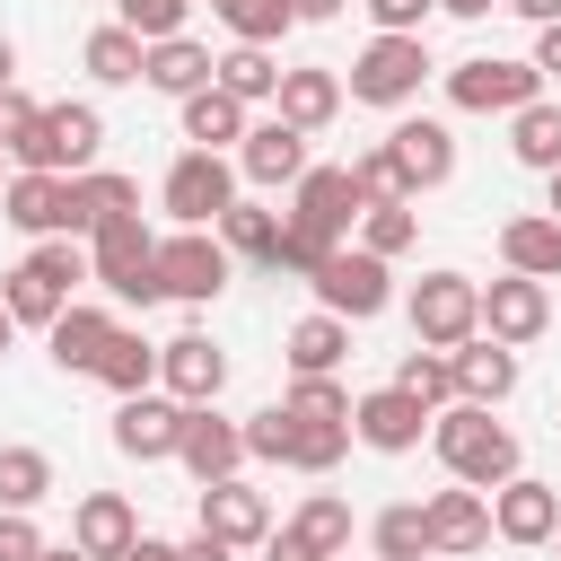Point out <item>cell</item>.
I'll return each mask as SVG.
<instances>
[{
	"mask_svg": "<svg viewBox=\"0 0 561 561\" xmlns=\"http://www.w3.org/2000/svg\"><path fill=\"white\" fill-rule=\"evenodd\" d=\"M368 543H377V561H430V526H421V500H394V508H377Z\"/></svg>",
	"mask_w": 561,
	"mask_h": 561,
	"instance_id": "41",
	"label": "cell"
},
{
	"mask_svg": "<svg viewBox=\"0 0 561 561\" xmlns=\"http://www.w3.org/2000/svg\"><path fill=\"white\" fill-rule=\"evenodd\" d=\"M88 263H96V280L123 298V307H158L167 289H158V237L140 228V210H123V219H96V237H88Z\"/></svg>",
	"mask_w": 561,
	"mask_h": 561,
	"instance_id": "4",
	"label": "cell"
},
{
	"mask_svg": "<svg viewBox=\"0 0 561 561\" xmlns=\"http://www.w3.org/2000/svg\"><path fill=\"white\" fill-rule=\"evenodd\" d=\"M35 561H88V552H79V543H44Z\"/></svg>",
	"mask_w": 561,
	"mask_h": 561,
	"instance_id": "57",
	"label": "cell"
},
{
	"mask_svg": "<svg viewBox=\"0 0 561 561\" xmlns=\"http://www.w3.org/2000/svg\"><path fill=\"white\" fill-rule=\"evenodd\" d=\"M202 526H210L219 543H237V552H245V543H263V535H272V500H263L245 473L202 482Z\"/></svg>",
	"mask_w": 561,
	"mask_h": 561,
	"instance_id": "21",
	"label": "cell"
},
{
	"mask_svg": "<svg viewBox=\"0 0 561 561\" xmlns=\"http://www.w3.org/2000/svg\"><path fill=\"white\" fill-rule=\"evenodd\" d=\"M158 386H167L175 403H219L228 351H219L210 333H175V342H158Z\"/></svg>",
	"mask_w": 561,
	"mask_h": 561,
	"instance_id": "19",
	"label": "cell"
},
{
	"mask_svg": "<svg viewBox=\"0 0 561 561\" xmlns=\"http://www.w3.org/2000/svg\"><path fill=\"white\" fill-rule=\"evenodd\" d=\"M175 561H237V543H219L210 526H193V535L175 543Z\"/></svg>",
	"mask_w": 561,
	"mask_h": 561,
	"instance_id": "50",
	"label": "cell"
},
{
	"mask_svg": "<svg viewBox=\"0 0 561 561\" xmlns=\"http://www.w3.org/2000/svg\"><path fill=\"white\" fill-rule=\"evenodd\" d=\"M9 342H18V316H9V307H0V351H9Z\"/></svg>",
	"mask_w": 561,
	"mask_h": 561,
	"instance_id": "59",
	"label": "cell"
},
{
	"mask_svg": "<svg viewBox=\"0 0 561 561\" xmlns=\"http://www.w3.org/2000/svg\"><path fill=\"white\" fill-rule=\"evenodd\" d=\"M123 210H140V175H114V167L70 175V237H96V219H123Z\"/></svg>",
	"mask_w": 561,
	"mask_h": 561,
	"instance_id": "30",
	"label": "cell"
},
{
	"mask_svg": "<svg viewBox=\"0 0 561 561\" xmlns=\"http://www.w3.org/2000/svg\"><path fill=\"white\" fill-rule=\"evenodd\" d=\"M500 263L526 272V280H561V219H552V210L500 219Z\"/></svg>",
	"mask_w": 561,
	"mask_h": 561,
	"instance_id": "27",
	"label": "cell"
},
{
	"mask_svg": "<svg viewBox=\"0 0 561 561\" xmlns=\"http://www.w3.org/2000/svg\"><path fill=\"white\" fill-rule=\"evenodd\" d=\"M342 70L333 61H298V70H280V96H272V114H289L298 131H324L333 114H342Z\"/></svg>",
	"mask_w": 561,
	"mask_h": 561,
	"instance_id": "23",
	"label": "cell"
},
{
	"mask_svg": "<svg viewBox=\"0 0 561 561\" xmlns=\"http://www.w3.org/2000/svg\"><path fill=\"white\" fill-rule=\"evenodd\" d=\"M210 18H219L237 44H280V35L298 26V9H289V0H210Z\"/></svg>",
	"mask_w": 561,
	"mask_h": 561,
	"instance_id": "40",
	"label": "cell"
},
{
	"mask_svg": "<svg viewBox=\"0 0 561 561\" xmlns=\"http://www.w3.org/2000/svg\"><path fill=\"white\" fill-rule=\"evenodd\" d=\"M438 9H447V18H491L500 0H438Z\"/></svg>",
	"mask_w": 561,
	"mask_h": 561,
	"instance_id": "55",
	"label": "cell"
},
{
	"mask_svg": "<svg viewBox=\"0 0 561 561\" xmlns=\"http://www.w3.org/2000/svg\"><path fill=\"white\" fill-rule=\"evenodd\" d=\"M0 307H9L18 324H35V333H53V316L70 307V289H61V280H44L35 263H9V272H0Z\"/></svg>",
	"mask_w": 561,
	"mask_h": 561,
	"instance_id": "34",
	"label": "cell"
},
{
	"mask_svg": "<svg viewBox=\"0 0 561 561\" xmlns=\"http://www.w3.org/2000/svg\"><path fill=\"white\" fill-rule=\"evenodd\" d=\"M386 149H394V167H403L412 202H421V193H438V184L456 175V131H447L438 114H403V123L386 131Z\"/></svg>",
	"mask_w": 561,
	"mask_h": 561,
	"instance_id": "17",
	"label": "cell"
},
{
	"mask_svg": "<svg viewBox=\"0 0 561 561\" xmlns=\"http://www.w3.org/2000/svg\"><path fill=\"white\" fill-rule=\"evenodd\" d=\"M421 526H430V561H465L491 543V491L456 482V491H430L421 500Z\"/></svg>",
	"mask_w": 561,
	"mask_h": 561,
	"instance_id": "15",
	"label": "cell"
},
{
	"mask_svg": "<svg viewBox=\"0 0 561 561\" xmlns=\"http://www.w3.org/2000/svg\"><path fill=\"white\" fill-rule=\"evenodd\" d=\"M359 9H368V18H377V35H421V26H430V9H438V0H359Z\"/></svg>",
	"mask_w": 561,
	"mask_h": 561,
	"instance_id": "48",
	"label": "cell"
},
{
	"mask_svg": "<svg viewBox=\"0 0 561 561\" xmlns=\"http://www.w3.org/2000/svg\"><path fill=\"white\" fill-rule=\"evenodd\" d=\"M535 96H543V70H535V61L473 53V61L447 70V105H456V114H517V105H535Z\"/></svg>",
	"mask_w": 561,
	"mask_h": 561,
	"instance_id": "8",
	"label": "cell"
},
{
	"mask_svg": "<svg viewBox=\"0 0 561 561\" xmlns=\"http://www.w3.org/2000/svg\"><path fill=\"white\" fill-rule=\"evenodd\" d=\"M351 552V500L342 491H307L289 526L263 535V561H342Z\"/></svg>",
	"mask_w": 561,
	"mask_h": 561,
	"instance_id": "10",
	"label": "cell"
},
{
	"mask_svg": "<svg viewBox=\"0 0 561 561\" xmlns=\"http://www.w3.org/2000/svg\"><path fill=\"white\" fill-rule=\"evenodd\" d=\"M175 123H184V140H193V149H237V140H245V123H254V105H237V96L210 79V88H193V96H184V114H175Z\"/></svg>",
	"mask_w": 561,
	"mask_h": 561,
	"instance_id": "29",
	"label": "cell"
},
{
	"mask_svg": "<svg viewBox=\"0 0 561 561\" xmlns=\"http://www.w3.org/2000/svg\"><path fill=\"white\" fill-rule=\"evenodd\" d=\"M35 552H44L35 508H0V561H35Z\"/></svg>",
	"mask_w": 561,
	"mask_h": 561,
	"instance_id": "47",
	"label": "cell"
},
{
	"mask_svg": "<svg viewBox=\"0 0 561 561\" xmlns=\"http://www.w3.org/2000/svg\"><path fill=\"white\" fill-rule=\"evenodd\" d=\"M9 79H18V44L0 35V88H9Z\"/></svg>",
	"mask_w": 561,
	"mask_h": 561,
	"instance_id": "56",
	"label": "cell"
},
{
	"mask_svg": "<svg viewBox=\"0 0 561 561\" xmlns=\"http://www.w3.org/2000/svg\"><path fill=\"white\" fill-rule=\"evenodd\" d=\"M394 386H403V394H421L430 412H447V403H456V351H430V342H412V351L394 359Z\"/></svg>",
	"mask_w": 561,
	"mask_h": 561,
	"instance_id": "36",
	"label": "cell"
},
{
	"mask_svg": "<svg viewBox=\"0 0 561 561\" xmlns=\"http://www.w3.org/2000/svg\"><path fill=\"white\" fill-rule=\"evenodd\" d=\"M245 456H263V465H289V403H263V412H245Z\"/></svg>",
	"mask_w": 561,
	"mask_h": 561,
	"instance_id": "46",
	"label": "cell"
},
{
	"mask_svg": "<svg viewBox=\"0 0 561 561\" xmlns=\"http://www.w3.org/2000/svg\"><path fill=\"white\" fill-rule=\"evenodd\" d=\"M175 465H184L193 482H228V473H245V421H228L219 403H193V412H184V447H175Z\"/></svg>",
	"mask_w": 561,
	"mask_h": 561,
	"instance_id": "16",
	"label": "cell"
},
{
	"mask_svg": "<svg viewBox=\"0 0 561 561\" xmlns=\"http://www.w3.org/2000/svg\"><path fill=\"white\" fill-rule=\"evenodd\" d=\"M430 447H438V465H447L456 482H473V491H500L508 473H526V465H517V430L491 421V403H447V412H430Z\"/></svg>",
	"mask_w": 561,
	"mask_h": 561,
	"instance_id": "1",
	"label": "cell"
},
{
	"mask_svg": "<svg viewBox=\"0 0 561 561\" xmlns=\"http://www.w3.org/2000/svg\"><path fill=\"white\" fill-rule=\"evenodd\" d=\"M228 272H237L228 237H210V228H175V237H158V289H167V298L210 307V298L228 289Z\"/></svg>",
	"mask_w": 561,
	"mask_h": 561,
	"instance_id": "7",
	"label": "cell"
},
{
	"mask_svg": "<svg viewBox=\"0 0 561 561\" xmlns=\"http://www.w3.org/2000/svg\"><path fill=\"white\" fill-rule=\"evenodd\" d=\"M9 175H18V158H9V149H0V184H9Z\"/></svg>",
	"mask_w": 561,
	"mask_h": 561,
	"instance_id": "60",
	"label": "cell"
},
{
	"mask_svg": "<svg viewBox=\"0 0 561 561\" xmlns=\"http://www.w3.org/2000/svg\"><path fill=\"white\" fill-rule=\"evenodd\" d=\"M351 456V421H307V412H289V465L298 473H333Z\"/></svg>",
	"mask_w": 561,
	"mask_h": 561,
	"instance_id": "38",
	"label": "cell"
},
{
	"mask_svg": "<svg viewBox=\"0 0 561 561\" xmlns=\"http://www.w3.org/2000/svg\"><path fill=\"white\" fill-rule=\"evenodd\" d=\"M543 324H552V289H543V280H526V272L482 280V333H491V342L526 351V342H543Z\"/></svg>",
	"mask_w": 561,
	"mask_h": 561,
	"instance_id": "14",
	"label": "cell"
},
{
	"mask_svg": "<svg viewBox=\"0 0 561 561\" xmlns=\"http://www.w3.org/2000/svg\"><path fill=\"white\" fill-rule=\"evenodd\" d=\"M96 386H114V403H123V394H149V386H158V342H140L131 324H114V342H105V359H96Z\"/></svg>",
	"mask_w": 561,
	"mask_h": 561,
	"instance_id": "35",
	"label": "cell"
},
{
	"mask_svg": "<svg viewBox=\"0 0 561 561\" xmlns=\"http://www.w3.org/2000/svg\"><path fill=\"white\" fill-rule=\"evenodd\" d=\"M307 289H316V307H333V316H351V324H368V316L394 307L386 254H368V245H333V254L307 272Z\"/></svg>",
	"mask_w": 561,
	"mask_h": 561,
	"instance_id": "5",
	"label": "cell"
},
{
	"mask_svg": "<svg viewBox=\"0 0 561 561\" xmlns=\"http://www.w3.org/2000/svg\"><path fill=\"white\" fill-rule=\"evenodd\" d=\"M552 552H561V526H552Z\"/></svg>",
	"mask_w": 561,
	"mask_h": 561,
	"instance_id": "61",
	"label": "cell"
},
{
	"mask_svg": "<svg viewBox=\"0 0 561 561\" xmlns=\"http://www.w3.org/2000/svg\"><path fill=\"white\" fill-rule=\"evenodd\" d=\"M351 438L377 447V456H412L430 438V403L403 394V386H368V394H351Z\"/></svg>",
	"mask_w": 561,
	"mask_h": 561,
	"instance_id": "11",
	"label": "cell"
},
{
	"mask_svg": "<svg viewBox=\"0 0 561 561\" xmlns=\"http://www.w3.org/2000/svg\"><path fill=\"white\" fill-rule=\"evenodd\" d=\"M368 202H359V184H351V167H307L298 184H289V228L298 237H316L324 254L351 237V219H359Z\"/></svg>",
	"mask_w": 561,
	"mask_h": 561,
	"instance_id": "9",
	"label": "cell"
},
{
	"mask_svg": "<svg viewBox=\"0 0 561 561\" xmlns=\"http://www.w3.org/2000/svg\"><path fill=\"white\" fill-rule=\"evenodd\" d=\"M184 412H193V403H175L167 386L123 394V403H114V447H123L131 465H167V456L184 447Z\"/></svg>",
	"mask_w": 561,
	"mask_h": 561,
	"instance_id": "12",
	"label": "cell"
},
{
	"mask_svg": "<svg viewBox=\"0 0 561 561\" xmlns=\"http://www.w3.org/2000/svg\"><path fill=\"white\" fill-rule=\"evenodd\" d=\"M280 228H289V210H263V202H245V193H237V210L219 219V237H228V254H245V263H272V245H280Z\"/></svg>",
	"mask_w": 561,
	"mask_h": 561,
	"instance_id": "37",
	"label": "cell"
},
{
	"mask_svg": "<svg viewBox=\"0 0 561 561\" xmlns=\"http://www.w3.org/2000/svg\"><path fill=\"white\" fill-rule=\"evenodd\" d=\"M237 158L228 149H184L175 167H167V184H158V202H167V219L175 228H219L228 210H237Z\"/></svg>",
	"mask_w": 561,
	"mask_h": 561,
	"instance_id": "3",
	"label": "cell"
},
{
	"mask_svg": "<svg viewBox=\"0 0 561 561\" xmlns=\"http://www.w3.org/2000/svg\"><path fill=\"white\" fill-rule=\"evenodd\" d=\"M508 394H517V351L491 333L456 342V403H508Z\"/></svg>",
	"mask_w": 561,
	"mask_h": 561,
	"instance_id": "26",
	"label": "cell"
},
{
	"mask_svg": "<svg viewBox=\"0 0 561 561\" xmlns=\"http://www.w3.org/2000/svg\"><path fill=\"white\" fill-rule=\"evenodd\" d=\"M79 61H88V79H96V88H131V79H140V61H149V35H131V26L114 18V26H96V35L79 44Z\"/></svg>",
	"mask_w": 561,
	"mask_h": 561,
	"instance_id": "31",
	"label": "cell"
},
{
	"mask_svg": "<svg viewBox=\"0 0 561 561\" xmlns=\"http://www.w3.org/2000/svg\"><path fill=\"white\" fill-rule=\"evenodd\" d=\"M44 342H53V368H61V377H96V359H105V342H114V316L88 307V298H70Z\"/></svg>",
	"mask_w": 561,
	"mask_h": 561,
	"instance_id": "24",
	"label": "cell"
},
{
	"mask_svg": "<svg viewBox=\"0 0 561 561\" xmlns=\"http://www.w3.org/2000/svg\"><path fill=\"white\" fill-rule=\"evenodd\" d=\"M35 123H44V105H35V96H18V88H0V149H18Z\"/></svg>",
	"mask_w": 561,
	"mask_h": 561,
	"instance_id": "49",
	"label": "cell"
},
{
	"mask_svg": "<svg viewBox=\"0 0 561 561\" xmlns=\"http://www.w3.org/2000/svg\"><path fill=\"white\" fill-rule=\"evenodd\" d=\"M298 9V26H324V18H342V0H289Z\"/></svg>",
	"mask_w": 561,
	"mask_h": 561,
	"instance_id": "53",
	"label": "cell"
},
{
	"mask_svg": "<svg viewBox=\"0 0 561 561\" xmlns=\"http://www.w3.org/2000/svg\"><path fill=\"white\" fill-rule=\"evenodd\" d=\"M526 61H535L543 79H561V18H552V26H535V53H526Z\"/></svg>",
	"mask_w": 561,
	"mask_h": 561,
	"instance_id": "51",
	"label": "cell"
},
{
	"mask_svg": "<svg viewBox=\"0 0 561 561\" xmlns=\"http://www.w3.org/2000/svg\"><path fill=\"white\" fill-rule=\"evenodd\" d=\"M412 237H421V210H412V202H377V210H359V245H368V254L394 263V254H412Z\"/></svg>",
	"mask_w": 561,
	"mask_h": 561,
	"instance_id": "42",
	"label": "cell"
},
{
	"mask_svg": "<svg viewBox=\"0 0 561 561\" xmlns=\"http://www.w3.org/2000/svg\"><path fill=\"white\" fill-rule=\"evenodd\" d=\"M351 184H359V202H368V210H377V202H412V184H403V167H394V149H386V140L351 158Z\"/></svg>",
	"mask_w": 561,
	"mask_h": 561,
	"instance_id": "43",
	"label": "cell"
},
{
	"mask_svg": "<svg viewBox=\"0 0 561 561\" xmlns=\"http://www.w3.org/2000/svg\"><path fill=\"white\" fill-rule=\"evenodd\" d=\"M552 526H561V491H552V482L508 473V482L491 491V535H500V543H552Z\"/></svg>",
	"mask_w": 561,
	"mask_h": 561,
	"instance_id": "20",
	"label": "cell"
},
{
	"mask_svg": "<svg viewBox=\"0 0 561 561\" xmlns=\"http://www.w3.org/2000/svg\"><path fill=\"white\" fill-rule=\"evenodd\" d=\"M0 219L26 228V237H70V175H44V167H18L0 184Z\"/></svg>",
	"mask_w": 561,
	"mask_h": 561,
	"instance_id": "18",
	"label": "cell"
},
{
	"mask_svg": "<svg viewBox=\"0 0 561 561\" xmlns=\"http://www.w3.org/2000/svg\"><path fill=\"white\" fill-rule=\"evenodd\" d=\"M210 79H219L237 105H272V96H280V61H272V44H228Z\"/></svg>",
	"mask_w": 561,
	"mask_h": 561,
	"instance_id": "33",
	"label": "cell"
},
{
	"mask_svg": "<svg viewBox=\"0 0 561 561\" xmlns=\"http://www.w3.org/2000/svg\"><path fill=\"white\" fill-rule=\"evenodd\" d=\"M342 351H351V316H333V307H316V316H298V324L280 333L289 377H333V368H342Z\"/></svg>",
	"mask_w": 561,
	"mask_h": 561,
	"instance_id": "25",
	"label": "cell"
},
{
	"mask_svg": "<svg viewBox=\"0 0 561 561\" xmlns=\"http://www.w3.org/2000/svg\"><path fill=\"white\" fill-rule=\"evenodd\" d=\"M543 184H552V202H543V210H552V219H561V167H552V175H543Z\"/></svg>",
	"mask_w": 561,
	"mask_h": 561,
	"instance_id": "58",
	"label": "cell"
},
{
	"mask_svg": "<svg viewBox=\"0 0 561 561\" xmlns=\"http://www.w3.org/2000/svg\"><path fill=\"white\" fill-rule=\"evenodd\" d=\"M289 412H307V421H351V394L333 386V377H289V394H280Z\"/></svg>",
	"mask_w": 561,
	"mask_h": 561,
	"instance_id": "45",
	"label": "cell"
},
{
	"mask_svg": "<svg viewBox=\"0 0 561 561\" xmlns=\"http://www.w3.org/2000/svg\"><path fill=\"white\" fill-rule=\"evenodd\" d=\"M307 140H316V131H298L289 114H263V123H245V140H237V175L263 184V193H280V184H298V175L316 167Z\"/></svg>",
	"mask_w": 561,
	"mask_h": 561,
	"instance_id": "13",
	"label": "cell"
},
{
	"mask_svg": "<svg viewBox=\"0 0 561 561\" xmlns=\"http://www.w3.org/2000/svg\"><path fill=\"white\" fill-rule=\"evenodd\" d=\"M114 18H123L131 35H149V44H167V35H184V18H193V0H114Z\"/></svg>",
	"mask_w": 561,
	"mask_h": 561,
	"instance_id": "44",
	"label": "cell"
},
{
	"mask_svg": "<svg viewBox=\"0 0 561 561\" xmlns=\"http://www.w3.org/2000/svg\"><path fill=\"white\" fill-rule=\"evenodd\" d=\"M508 158H517V167H535V175H552V167H561V105H552V96H535V105H517V114H508Z\"/></svg>",
	"mask_w": 561,
	"mask_h": 561,
	"instance_id": "32",
	"label": "cell"
},
{
	"mask_svg": "<svg viewBox=\"0 0 561 561\" xmlns=\"http://www.w3.org/2000/svg\"><path fill=\"white\" fill-rule=\"evenodd\" d=\"M53 500V456L44 447H0V508H44Z\"/></svg>",
	"mask_w": 561,
	"mask_h": 561,
	"instance_id": "39",
	"label": "cell"
},
{
	"mask_svg": "<svg viewBox=\"0 0 561 561\" xmlns=\"http://www.w3.org/2000/svg\"><path fill=\"white\" fill-rule=\"evenodd\" d=\"M210 70H219V53L210 44H193V35H167V44H149V61H140V88H158V96H193V88H210Z\"/></svg>",
	"mask_w": 561,
	"mask_h": 561,
	"instance_id": "28",
	"label": "cell"
},
{
	"mask_svg": "<svg viewBox=\"0 0 561 561\" xmlns=\"http://www.w3.org/2000/svg\"><path fill=\"white\" fill-rule=\"evenodd\" d=\"M500 9H517L526 26H552V18H561V0H500Z\"/></svg>",
	"mask_w": 561,
	"mask_h": 561,
	"instance_id": "52",
	"label": "cell"
},
{
	"mask_svg": "<svg viewBox=\"0 0 561 561\" xmlns=\"http://www.w3.org/2000/svg\"><path fill=\"white\" fill-rule=\"evenodd\" d=\"M70 543H79L88 561H123V552L140 543L131 500H123V491H79V508H70Z\"/></svg>",
	"mask_w": 561,
	"mask_h": 561,
	"instance_id": "22",
	"label": "cell"
},
{
	"mask_svg": "<svg viewBox=\"0 0 561 561\" xmlns=\"http://www.w3.org/2000/svg\"><path fill=\"white\" fill-rule=\"evenodd\" d=\"M123 561H175V543H158V535H140V543H131Z\"/></svg>",
	"mask_w": 561,
	"mask_h": 561,
	"instance_id": "54",
	"label": "cell"
},
{
	"mask_svg": "<svg viewBox=\"0 0 561 561\" xmlns=\"http://www.w3.org/2000/svg\"><path fill=\"white\" fill-rule=\"evenodd\" d=\"M421 79H430V44L421 35H368L351 53V70H342L351 105H386V114H403L421 96Z\"/></svg>",
	"mask_w": 561,
	"mask_h": 561,
	"instance_id": "2",
	"label": "cell"
},
{
	"mask_svg": "<svg viewBox=\"0 0 561 561\" xmlns=\"http://www.w3.org/2000/svg\"><path fill=\"white\" fill-rule=\"evenodd\" d=\"M403 316H412V342L456 351V342H473V333H482V280H465V272H421Z\"/></svg>",
	"mask_w": 561,
	"mask_h": 561,
	"instance_id": "6",
	"label": "cell"
}]
</instances>
